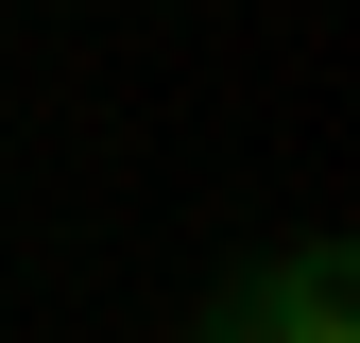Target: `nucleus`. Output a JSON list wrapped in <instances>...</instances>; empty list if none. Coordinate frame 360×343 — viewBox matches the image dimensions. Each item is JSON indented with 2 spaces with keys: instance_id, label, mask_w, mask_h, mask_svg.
I'll use <instances>...</instances> for the list:
<instances>
[{
  "instance_id": "nucleus-1",
  "label": "nucleus",
  "mask_w": 360,
  "mask_h": 343,
  "mask_svg": "<svg viewBox=\"0 0 360 343\" xmlns=\"http://www.w3.org/2000/svg\"><path fill=\"white\" fill-rule=\"evenodd\" d=\"M206 343H360L343 326V240H275L206 292Z\"/></svg>"
}]
</instances>
